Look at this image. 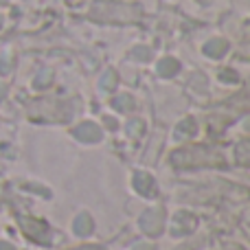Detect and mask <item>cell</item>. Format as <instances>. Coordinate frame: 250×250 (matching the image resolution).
<instances>
[{"instance_id": "cell-12", "label": "cell", "mask_w": 250, "mask_h": 250, "mask_svg": "<svg viewBox=\"0 0 250 250\" xmlns=\"http://www.w3.org/2000/svg\"><path fill=\"white\" fill-rule=\"evenodd\" d=\"M117 73L114 70H105L104 73V77H101V82H99V88L104 92H112L114 88H117Z\"/></svg>"}, {"instance_id": "cell-19", "label": "cell", "mask_w": 250, "mask_h": 250, "mask_svg": "<svg viewBox=\"0 0 250 250\" xmlns=\"http://www.w3.org/2000/svg\"><path fill=\"white\" fill-rule=\"evenodd\" d=\"M0 250H16L11 242H0Z\"/></svg>"}, {"instance_id": "cell-5", "label": "cell", "mask_w": 250, "mask_h": 250, "mask_svg": "<svg viewBox=\"0 0 250 250\" xmlns=\"http://www.w3.org/2000/svg\"><path fill=\"white\" fill-rule=\"evenodd\" d=\"M22 229L26 230V235L38 242H48V226L40 220H33V217H26V220H20Z\"/></svg>"}, {"instance_id": "cell-14", "label": "cell", "mask_w": 250, "mask_h": 250, "mask_svg": "<svg viewBox=\"0 0 250 250\" xmlns=\"http://www.w3.org/2000/svg\"><path fill=\"white\" fill-rule=\"evenodd\" d=\"M51 82H53V73H51L48 68H44L42 73H38V77H35L33 86L42 90V88H48V86H51Z\"/></svg>"}, {"instance_id": "cell-7", "label": "cell", "mask_w": 250, "mask_h": 250, "mask_svg": "<svg viewBox=\"0 0 250 250\" xmlns=\"http://www.w3.org/2000/svg\"><path fill=\"white\" fill-rule=\"evenodd\" d=\"M92 230H95V220H92L90 213L82 211L79 215H75L73 233L77 235V237H88V235H92Z\"/></svg>"}, {"instance_id": "cell-22", "label": "cell", "mask_w": 250, "mask_h": 250, "mask_svg": "<svg viewBox=\"0 0 250 250\" xmlns=\"http://www.w3.org/2000/svg\"><path fill=\"white\" fill-rule=\"evenodd\" d=\"M2 2H7V0H0V4H2Z\"/></svg>"}, {"instance_id": "cell-6", "label": "cell", "mask_w": 250, "mask_h": 250, "mask_svg": "<svg viewBox=\"0 0 250 250\" xmlns=\"http://www.w3.org/2000/svg\"><path fill=\"white\" fill-rule=\"evenodd\" d=\"M202 53L211 60H222V57L229 53V42L224 38H211L208 42H204Z\"/></svg>"}, {"instance_id": "cell-1", "label": "cell", "mask_w": 250, "mask_h": 250, "mask_svg": "<svg viewBox=\"0 0 250 250\" xmlns=\"http://www.w3.org/2000/svg\"><path fill=\"white\" fill-rule=\"evenodd\" d=\"M138 226L147 237H158L165 230V211L160 207H151L138 217Z\"/></svg>"}, {"instance_id": "cell-3", "label": "cell", "mask_w": 250, "mask_h": 250, "mask_svg": "<svg viewBox=\"0 0 250 250\" xmlns=\"http://www.w3.org/2000/svg\"><path fill=\"white\" fill-rule=\"evenodd\" d=\"M132 189L136 191L138 195L151 200L156 195V180L149 171H136L132 176Z\"/></svg>"}, {"instance_id": "cell-16", "label": "cell", "mask_w": 250, "mask_h": 250, "mask_svg": "<svg viewBox=\"0 0 250 250\" xmlns=\"http://www.w3.org/2000/svg\"><path fill=\"white\" fill-rule=\"evenodd\" d=\"M220 82L235 83V82H237V73H235V70H222V73H220Z\"/></svg>"}, {"instance_id": "cell-18", "label": "cell", "mask_w": 250, "mask_h": 250, "mask_svg": "<svg viewBox=\"0 0 250 250\" xmlns=\"http://www.w3.org/2000/svg\"><path fill=\"white\" fill-rule=\"evenodd\" d=\"M7 95H9V86L4 82H0V101L7 99Z\"/></svg>"}, {"instance_id": "cell-11", "label": "cell", "mask_w": 250, "mask_h": 250, "mask_svg": "<svg viewBox=\"0 0 250 250\" xmlns=\"http://www.w3.org/2000/svg\"><path fill=\"white\" fill-rule=\"evenodd\" d=\"M129 57H132L134 62H149L151 57H154V51H151L149 46H143V44H138V46H134L132 51H129Z\"/></svg>"}, {"instance_id": "cell-9", "label": "cell", "mask_w": 250, "mask_h": 250, "mask_svg": "<svg viewBox=\"0 0 250 250\" xmlns=\"http://www.w3.org/2000/svg\"><path fill=\"white\" fill-rule=\"evenodd\" d=\"M156 73L165 79L176 77V75L180 73V62H178L176 57H163V60L156 64Z\"/></svg>"}, {"instance_id": "cell-17", "label": "cell", "mask_w": 250, "mask_h": 250, "mask_svg": "<svg viewBox=\"0 0 250 250\" xmlns=\"http://www.w3.org/2000/svg\"><path fill=\"white\" fill-rule=\"evenodd\" d=\"M104 125H105V129H110V132H117V129H119L117 117H110V114H105V117H104Z\"/></svg>"}, {"instance_id": "cell-8", "label": "cell", "mask_w": 250, "mask_h": 250, "mask_svg": "<svg viewBox=\"0 0 250 250\" xmlns=\"http://www.w3.org/2000/svg\"><path fill=\"white\" fill-rule=\"evenodd\" d=\"M198 121H195L193 117H187V119H182L180 123H178V127H176V132H173V138L176 141H187V138H193L195 134H198Z\"/></svg>"}, {"instance_id": "cell-20", "label": "cell", "mask_w": 250, "mask_h": 250, "mask_svg": "<svg viewBox=\"0 0 250 250\" xmlns=\"http://www.w3.org/2000/svg\"><path fill=\"white\" fill-rule=\"evenodd\" d=\"M75 250H104L101 246H82V248H75Z\"/></svg>"}, {"instance_id": "cell-10", "label": "cell", "mask_w": 250, "mask_h": 250, "mask_svg": "<svg viewBox=\"0 0 250 250\" xmlns=\"http://www.w3.org/2000/svg\"><path fill=\"white\" fill-rule=\"evenodd\" d=\"M110 105H112V110H117V112L127 114V112H132V110L136 108V101H134L132 95H127V92H121V95L112 97Z\"/></svg>"}, {"instance_id": "cell-4", "label": "cell", "mask_w": 250, "mask_h": 250, "mask_svg": "<svg viewBox=\"0 0 250 250\" xmlns=\"http://www.w3.org/2000/svg\"><path fill=\"white\" fill-rule=\"evenodd\" d=\"M195 226H198V220H195L189 211H178L176 215H173L171 230H173V235H176V237H180V235H189Z\"/></svg>"}, {"instance_id": "cell-13", "label": "cell", "mask_w": 250, "mask_h": 250, "mask_svg": "<svg viewBox=\"0 0 250 250\" xmlns=\"http://www.w3.org/2000/svg\"><path fill=\"white\" fill-rule=\"evenodd\" d=\"M143 127H145L143 119H132V121H127V125H125V134H127V136H141Z\"/></svg>"}, {"instance_id": "cell-2", "label": "cell", "mask_w": 250, "mask_h": 250, "mask_svg": "<svg viewBox=\"0 0 250 250\" xmlns=\"http://www.w3.org/2000/svg\"><path fill=\"white\" fill-rule=\"evenodd\" d=\"M70 136L82 145H97L104 141V127L95 121H82L70 129Z\"/></svg>"}, {"instance_id": "cell-15", "label": "cell", "mask_w": 250, "mask_h": 250, "mask_svg": "<svg viewBox=\"0 0 250 250\" xmlns=\"http://www.w3.org/2000/svg\"><path fill=\"white\" fill-rule=\"evenodd\" d=\"M9 73H11V55L2 53L0 55V75H9Z\"/></svg>"}, {"instance_id": "cell-21", "label": "cell", "mask_w": 250, "mask_h": 250, "mask_svg": "<svg viewBox=\"0 0 250 250\" xmlns=\"http://www.w3.org/2000/svg\"><path fill=\"white\" fill-rule=\"evenodd\" d=\"M2 24H4V18H2V13H0V29H2Z\"/></svg>"}]
</instances>
